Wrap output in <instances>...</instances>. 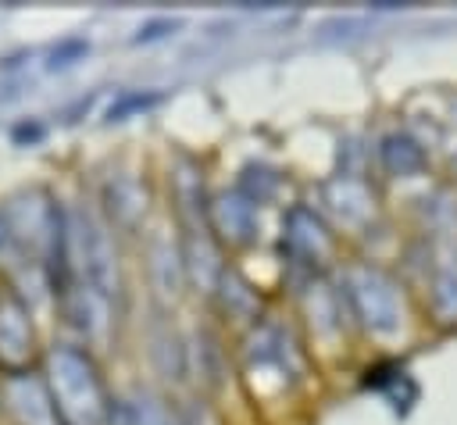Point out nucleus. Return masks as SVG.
Segmentation results:
<instances>
[{
    "instance_id": "nucleus-4",
    "label": "nucleus",
    "mask_w": 457,
    "mask_h": 425,
    "mask_svg": "<svg viewBox=\"0 0 457 425\" xmlns=\"http://www.w3.org/2000/svg\"><path fill=\"white\" fill-rule=\"evenodd\" d=\"M111 425H179L175 414H168V407L146 393L125 396L118 400V407H111Z\"/></svg>"
},
{
    "instance_id": "nucleus-2",
    "label": "nucleus",
    "mask_w": 457,
    "mask_h": 425,
    "mask_svg": "<svg viewBox=\"0 0 457 425\" xmlns=\"http://www.w3.org/2000/svg\"><path fill=\"white\" fill-rule=\"evenodd\" d=\"M32 357V325L18 296H0V364L7 375H21Z\"/></svg>"
},
{
    "instance_id": "nucleus-3",
    "label": "nucleus",
    "mask_w": 457,
    "mask_h": 425,
    "mask_svg": "<svg viewBox=\"0 0 457 425\" xmlns=\"http://www.w3.org/2000/svg\"><path fill=\"white\" fill-rule=\"evenodd\" d=\"M350 289H353V304L361 311V318L371 325V329H393L396 325V296L389 289V282L368 268L353 271L350 275Z\"/></svg>"
},
{
    "instance_id": "nucleus-1",
    "label": "nucleus",
    "mask_w": 457,
    "mask_h": 425,
    "mask_svg": "<svg viewBox=\"0 0 457 425\" xmlns=\"http://www.w3.org/2000/svg\"><path fill=\"white\" fill-rule=\"evenodd\" d=\"M50 393L61 425H104L111 418L104 382L93 361L75 346H57L50 354Z\"/></svg>"
}]
</instances>
